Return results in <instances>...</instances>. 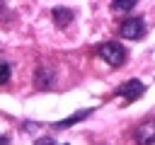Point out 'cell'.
Segmentation results:
<instances>
[{
	"instance_id": "cell-1",
	"label": "cell",
	"mask_w": 155,
	"mask_h": 145,
	"mask_svg": "<svg viewBox=\"0 0 155 145\" xmlns=\"http://www.w3.org/2000/svg\"><path fill=\"white\" fill-rule=\"evenodd\" d=\"M97 53H99V58H102L104 63H109L111 68H119V65L126 63V51H124V46H119L116 41L102 44V46L97 48Z\"/></svg>"
},
{
	"instance_id": "cell-2",
	"label": "cell",
	"mask_w": 155,
	"mask_h": 145,
	"mask_svg": "<svg viewBox=\"0 0 155 145\" xmlns=\"http://www.w3.org/2000/svg\"><path fill=\"white\" fill-rule=\"evenodd\" d=\"M133 140H136V145H150V143H155V118H145L140 126H136Z\"/></svg>"
},
{
	"instance_id": "cell-3",
	"label": "cell",
	"mask_w": 155,
	"mask_h": 145,
	"mask_svg": "<svg viewBox=\"0 0 155 145\" xmlns=\"http://www.w3.org/2000/svg\"><path fill=\"white\" fill-rule=\"evenodd\" d=\"M119 31L124 39H140L145 34V22H143V17H128V19H124Z\"/></svg>"
},
{
	"instance_id": "cell-4",
	"label": "cell",
	"mask_w": 155,
	"mask_h": 145,
	"mask_svg": "<svg viewBox=\"0 0 155 145\" xmlns=\"http://www.w3.org/2000/svg\"><path fill=\"white\" fill-rule=\"evenodd\" d=\"M143 92H145V85H143V82H138V80H128V82H124V85L116 89V94H119V97H124V102H126V104H128V102H133V99H138Z\"/></svg>"
},
{
	"instance_id": "cell-5",
	"label": "cell",
	"mask_w": 155,
	"mask_h": 145,
	"mask_svg": "<svg viewBox=\"0 0 155 145\" xmlns=\"http://www.w3.org/2000/svg\"><path fill=\"white\" fill-rule=\"evenodd\" d=\"M34 85H36L39 89H48V87H53V70L46 68V65H39L36 72H34Z\"/></svg>"
},
{
	"instance_id": "cell-6",
	"label": "cell",
	"mask_w": 155,
	"mask_h": 145,
	"mask_svg": "<svg viewBox=\"0 0 155 145\" xmlns=\"http://www.w3.org/2000/svg\"><path fill=\"white\" fill-rule=\"evenodd\" d=\"M51 17H53V22H56V27H61V29H65L70 22H73V10H68V7H53V12H51Z\"/></svg>"
},
{
	"instance_id": "cell-7",
	"label": "cell",
	"mask_w": 155,
	"mask_h": 145,
	"mask_svg": "<svg viewBox=\"0 0 155 145\" xmlns=\"http://www.w3.org/2000/svg\"><path fill=\"white\" fill-rule=\"evenodd\" d=\"M90 114H92V109H82V111L73 114L70 118H65V121H58V123H56V128H68V126H73V123H78V121H82V118H87Z\"/></svg>"
},
{
	"instance_id": "cell-8",
	"label": "cell",
	"mask_w": 155,
	"mask_h": 145,
	"mask_svg": "<svg viewBox=\"0 0 155 145\" xmlns=\"http://www.w3.org/2000/svg\"><path fill=\"white\" fill-rule=\"evenodd\" d=\"M138 0H111V10L114 12H128L131 7H136Z\"/></svg>"
},
{
	"instance_id": "cell-9",
	"label": "cell",
	"mask_w": 155,
	"mask_h": 145,
	"mask_svg": "<svg viewBox=\"0 0 155 145\" xmlns=\"http://www.w3.org/2000/svg\"><path fill=\"white\" fill-rule=\"evenodd\" d=\"M10 80V65L5 60H0V85H5Z\"/></svg>"
},
{
	"instance_id": "cell-10",
	"label": "cell",
	"mask_w": 155,
	"mask_h": 145,
	"mask_svg": "<svg viewBox=\"0 0 155 145\" xmlns=\"http://www.w3.org/2000/svg\"><path fill=\"white\" fill-rule=\"evenodd\" d=\"M34 145H53V140H51V138H39Z\"/></svg>"
},
{
	"instance_id": "cell-11",
	"label": "cell",
	"mask_w": 155,
	"mask_h": 145,
	"mask_svg": "<svg viewBox=\"0 0 155 145\" xmlns=\"http://www.w3.org/2000/svg\"><path fill=\"white\" fill-rule=\"evenodd\" d=\"M0 145H10V138L7 135H0Z\"/></svg>"
}]
</instances>
